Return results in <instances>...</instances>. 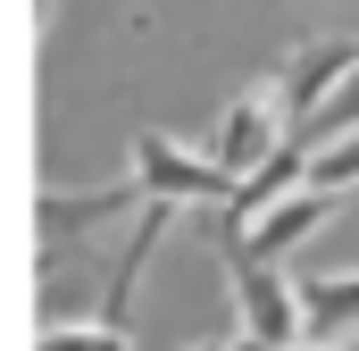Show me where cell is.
Here are the masks:
<instances>
[{
    "instance_id": "1",
    "label": "cell",
    "mask_w": 359,
    "mask_h": 351,
    "mask_svg": "<svg viewBox=\"0 0 359 351\" xmlns=\"http://www.w3.org/2000/svg\"><path fill=\"white\" fill-rule=\"evenodd\" d=\"M217 243H226V276H234V301H243V335H251L259 351H292V335H301V301L284 293V276L251 260L243 234H217Z\"/></svg>"
},
{
    "instance_id": "2",
    "label": "cell",
    "mask_w": 359,
    "mask_h": 351,
    "mask_svg": "<svg viewBox=\"0 0 359 351\" xmlns=\"http://www.w3.org/2000/svg\"><path fill=\"white\" fill-rule=\"evenodd\" d=\"M134 192L142 201H234V176L217 159H192L168 134H134Z\"/></svg>"
},
{
    "instance_id": "3",
    "label": "cell",
    "mask_w": 359,
    "mask_h": 351,
    "mask_svg": "<svg viewBox=\"0 0 359 351\" xmlns=\"http://www.w3.org/2000/svg\"><path fill=\"white\" fill-rule=\"evenodd\" d=\"M301 176H309V143H301V134H284L268 159L243 176V184H234V201L217 209V234H251V226L268 218L276 201H292V192H301Z\"/></svg>"
},
{
    "instance_id": "4",
    "label": "cell",
    "mask_w": 359,
    "mask_h": 351,
    "mask_svg": "<svg viewBox=\"0 0 359 351\" xmlns=\"http://www.w3.org/2000/svg\"><path fill=\"white\" fill-rule=\"evenodd\" d=\"M359 67V42H301L292 59H284V84H276V100H284V117H292V134L334 100V84Z\"/></svg>"
},
{
    "instance_id": "5",
    "label": "cell",
    "mask_w": 359,
    "mask_h": 351,
    "mask_svg": "<svg viewBox=\"0 0 359 351\" xmlns=\"http://www.w3.org/2000/svg\"><path fill=\"white\" fill-rule=\"evenodd\" d=\"M268 151H276V100H268V92H243V100L226 109V126H217V151H209V159L243 184Z\"/></svg>"
},
{
    "instance_id": "6",
    "label": "cell",
    "mask_w": 359,
    "mask_h": 351,
    "mask_svg": "<svg viewBox=\"0 0 359 351\" xmlns=\"http://www.w3.org/2000/svg\"><path fill=\"white\" fill-rule=\"evenodd\" d=\"M334 209H343V201H326V192H309V184H301L292 201H276L268 218H259V226L243 234V251H251V260H259V267H276V260H284V251H292V243H301V234H318V226H326Z\"/></svg>"
},
{
    "instance_id": "7",
    "label": "cell",
    "mask_w": 359,
    "mask_h": 351,
    "mask_svg": "<svg viewBox=\"0 0 359 351\" xmlns=\"http://www.w3.org/2000/svg\"><path fill=\"white\" fill-rule=\"evenodd\" d=\"M301 318H309V335H351L359 326V276H309L301 284Z\"/></svg>"
},
{
    "instance_id": "8",
    "label": "cell",
    "mask_w": 359,
    "mask_h": 351,
    "mask_svg": "<svg viewBox=\"0 0 359 351\" xmlns=\"http://www.w3.org/2000/svg\"><path fill=\"white\" fill-rule=\"evenodd\" d=\"M351 134H359V67L334 84V100L301 126V143H309V159H318V151H334V143H351Z\"/></svg>"
},
{
    "instance_id": "9",
    "label": "cell",
    "mask_w": 359,
    "mask_h": 351,
    "mask_svg": "<svg viewBox=\"0 0 359 351\" xmlns=\"http://www.w3.org/2000/svg\"><path fill=\"white\" fill-rule=\"evenodd\" d=\"M301 184H309V192H326V201H343V192L359 184V134H351V143H334V151H318Z\"/></svg>"
},
{
    "instance_id": "10",
    "label": "cell",
    "mask_w": 359,
    "mask_h": 351,
    "mask_svg": "<svg viewBox=\"0 0 359 351\" xmlns=\"http://www.w3.org/2000/svg\"><path fill=\"white\" fill-rule=\"evenodd\" d=\"M42 351H126V335H100V326H84V335H42Z\"/></svg>"
},
{
    "instance_id": "11",
    "label": "cell",
    "mask_w": 359,
    "mask_h": 351,
    "mask_svg": "<svg viewBox=\"0 0 359 351\" xmlns=\"http://www.w3.org/2000/svg\"><path fill=\"white\" fill-rule=\"evenodd\" d=\"M192 351H259V343H251V335H243V343H192Z\"/></svg>"
},
{
    "instance_id": "12",
    "label": "cell",
    "mask_w": 359,
    "mask_h": 351,
    "mask_svg": "<svg viewBox=\"0 0 359 351\" xmlns=\"http://www.w3.org/2000/svg\"><path fill=\"white\" fill-rule=\"evenodd\" d=\"M326 351H359V343H326Z\"/></svg>"
}]
</instances>
